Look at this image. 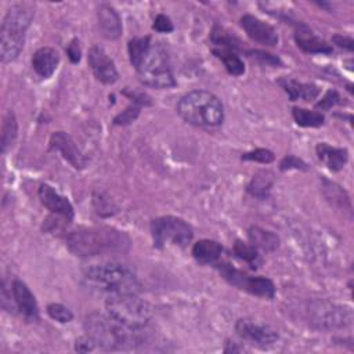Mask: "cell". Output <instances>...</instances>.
I'll return each mask as SVG.
<instances>
[{"instance_id": "cell-22", "label": "cell", "mask_w": 354, "mask_h": 354, "mask_svg": "<svg viewBox=\"0 0 354 354\" xmlns=\"http://www.w3.org/2000/svg\"><path fill=\"white\" fill-rule=\"evenodd\" d=\"M223 246L212 239H201L192 246V256L202 264H212L220 259Z\"/></svg>"}, {"instance_id": "cell-23", "label": "cell", "mask_w": 354, "mask_h": 354, "mask_svg": "<svg viewBox=\"0 0 354 354\" xmlns=\"http://www.w3.org/2000/svg\"><path fill=\"white\" fill-rule=\"evenodd\" d=\"M248 236L254 248H259L264 252H272L279 246V238L277 234L257 225H253L248 230Z\"/></svg>"}, {"instance_id": "cell-19", "label": "cell", "mask_w": 354, "mask_h": 354, "mask_svg": "<svg viewBox=\"0 0 354 354\" xmlns=\"http://www.w3.org/2000/svg\"><path fill=\"white\" fill-rule=\"evenodd\" d=\"M59 64V55L53 47H41L32 57V66L35 72L43 77H50Z\"/></svg>"}, {"instance_id": "cell-27", "label": "cell", "mask_w": 354, "mask_h": 354, "mask_svg": "<svg viewBox=\"0 0 354 354\" xmlns=\"http://www.w3.org/2000/svg\"><path fill=\"white\" fill-rule=\"evenodd\" d=\"M212 53L223 61L225 69L228 73L234 76H241L245 72V64L239 58V55L235 51L231 50H223V48H212Z\"/></svg>"}, {"instance_id": "cell-13", "label": "cell", "mask_w": 354, "mask_h": 354, "mask_svg": "<svg viewBox=\"0 0 354 354\" xmlns=\"http://www.w3.org/2000/svg\"><path fill=\"white\" fill-rule=\"evenodd\" d=\"M50 149L59 152L62 158L75 169H84L87 160L80 149L76 147L72 137L65 131H54L50 137Z\"/></svg>"}, {"instance_id": "cell-36", "label": "cell", "mask_w": 354, "mask_h": 354, "mask_svg": "<svg viewBox=\"0 0 354 354\" xmlns=\"http://www.w3.org/2000/svg\"><path fill=\"white\" fill-rule=\"evenodd\" d=\"M153 29L160 33H169L173 30V24L169 17H166L165 14H159L153 21Z\"/></svg>"}, {"instance_id": "cell-33", "label": "cell", "mask_w": 354, "mask_h": 354, "mask_svg": "<svg viewBox=\"0 0 354 354\" xmlns=\"http://www.w3.org/2000/svg\"><path fill=\"white\" fill-rule=\"evenodd\" d=\"M138 113H140V105L133 104V105L127 106L122 113H119V115L113 119V123H115V124H129V123H131L133 120H136V118L138 116Z\"/></svg>"}, {"instance_id": "cell-18", "label": "cell", "mask_w": 354, "mask_h": 354, "mask_svg": "<svg viewBox=\"0 0 354 354\" xmlns=\"http://www.w3.org/2000/svg\"><path fill=\"white\" fill-rule=\"evenodd\" d=\"M98 26L105 39L115 40L122 35V21L112 6L101 4L97 12Z\"/></svg>"}, {"instance_id": "cell-28", "label": "cell", "mask_w": 354, "mask_h": 354, "mask_svg": "<svg viewBox=\"0 0 354 354\" xmlns=\"http://www.w3.org/2000/svg\"><path fill=\"white\" fill-rule=\"evenodd\" d=\"M292 115L295 122L303 127H319L325 122V116L321 112L310 111L304 108L295 106L292 111Z\"/></svg>"}, {"instance_id": "cell-12", "label": "cell", "mask_w": 354, "mask_h": 354, "mask_svg": "<svg viewBox=\"0 0 354 354\" xmlns=\"http://www.w3.org/2000/svg\"><path fill=\"white\" fill-rule=\"evenodd\" d=\"M88 65L94 76L104 84H112L119 79L113 61L101 46H93L88 51Z\"/></svg>"}, {"instance_id": "cell-29", "label": "cell", "mask_w": 354, "mask_h": 354, "mask_svg": "<svg viewBox=\"0 0 354 354\" xmlns=\"http://www.w3.org/2000/svg\"><path fill=\"white\" fill-rule=\"evenodd\" d=\"M234 253L236 257L246 261L252 268H257L261 264V257L253 245H248L242 241H235Z\"/></svg>"}, {"instance_id": "cell-1", "label": "cell", "mask_w": 354, "mask_h": 354, "mask_svg": "<svg viewBox=\"0 0 354 354\" xmlns=\"http://www.w3.org/2000/svg\"><path fill=\"white\" fill-rule=\"evenodd\" d=\"M68 248L82 257L124 253L130 248L129 236L111 227H82L66 238Z\"/></svg>"}, {"instance_id": "cell-16", "label": "cell", "mask_w": 354, "mask_h": 354, "mask_svg": "<svg viewBox=\"0 0 354 354\" xmlns=\"http://www.w3.org/2000/svg\"><path fill=\"white\" fill-rule=\"evenodd\" d=\"M295 40H296V44L303 51L310 54H330L333 51L332 47L325 40L318 37L314 33V30L304 22L296 24Z\"/></svg>"}, {"instance_id": "cell-34", "label": "cell", "mask_w": 354, "mask_h": 354, "mask_svg": "<svg viewBox=\"0 0 354 354\" xmlns=\"http://www.w3.org/2000/svg\"><path fill=\"white\" fill-rule=\"evenodd\" d=\"M248 55L250 58H256L257 61H260L261 64H266V65H272V66H277V65H282V61L274 55V54H270V53H266V51H261V50H252V51H248Z\"/></svg>"}, {"instance_id": "cell-8", "label": "cell", "mask_w": 354, "mask_h": 354, "mask_svg": "<svg viewBox=\"0 0 354 354\" xmlns=\"http://www.w3.org/2000/svg\"><path fill=\"white\" fill-rule=\"evenodd\" d=\"M151 234L153 239V246L162 249L167 243L185 248L192 236L191 225L180 217L162 216L151 221Z\"/></svg>"}, {"instance_id": "cell-14", "label": "cell", "mask_w": 354, "mask_h": 354, "mask_svg": "<svg viewBox=\"0 0 354 354\" xmlns=\"http://www.w3.org/2000/svg\"><path fill=\"white\" fill-rule=\"evenodd\" d=\"M241 26L252 40L260 44H264L268 47L278 44V33L274 29V26H271L270 24L261 21L254 15H250V14L242 15Z\"/></svg>"}, {"instance_id": "cell-17", "label": "cell", "mask_w": 354, "mask_h": 354, "mask_svg": "<svg viewBox=\"0 0 354 354\" xmlns=\"http://www.w3.org/2000/svg\"><path fill=\"white\" fill-rule=\"evenodd\" d=\"M12 297L17 308L22 313L26 319H37L39 318V306L37 301L30 292V289L19 279H15L11 286Z\"/></svg>"}, {"instance_id": "cell-38", "label": "cell", "mask_w": 354, "mask_h": 354, "mask_svg": "<svg viewBox=\"0 0 354 354\" xmlns=\"http://www.w3.org/2000/svg\"><path fill=\"white\" fill-rule=\"evenodd\" d=\"M95 342L91 339V336L88 335H84V336H80L79 339H76V343H75V350L79 351V353H88V351H93L95 348Z\"/></svg>"}, {"instance_id": "cell-2", "label": "cell", "mask_w": 354, "mask_h": 354, "mask_svg": "<svg viewBox=\"0 0 354 354\" xmlns=\"http://www.w3.org/2000/svg\"><path fill=\"white\" fill-rule=\"evenodd\" d=\"M33 15V7L26 3L14 4L6 12L0 29V58L3 64L15 61L21 54L25 43V33Z\"/></svg>"}, {"instance_id": "cell-6", "label": "cell", "mask_w": 354, "mask_h": 354, "mask_svg": "<svg viewBox=\"0 0 354 354\" xmlns=\"http://www.w3.org/2000/svg\"><path fill=\"white\" fill-rule=\"evenodd\" d=\"M84 328L95 344L105 350L124 348L134 342V329H130L115 321L112 317H105L100 313H91L87 315Z\"/></svg>"}, {"instance_id": "cell-7", "label": "cell", "mask_w": 354, "mask_h": 354, "mask_svg": "<svg viewBox=\"0 0 354 354\" xmlns=\"http://www.w3.org/2000/svg\"><path fill=\"white\" fill-rule=\"evenodd\" d=\"M137 72L140 82L148 87L163 90L176 86L169 55L162 43L151 44V48Z\"/></svg>"}, {"instance_id": "cell-39", "label": "cell", "mask_w": 354, "mask_h": 354, "mask_svg": "<svg viewBox=\"0 0 354 354\" xmlns=\"http://www.w3.org/2000/svg\"><path fill=\"white\" fill-rule=\"evenodd\" d=\"M66 54L69 57V59L73 62V64H77L80 61V47H79V41L77 39H73L69 44H68V48H66Z\"/></svg>"}, {"instance_id": "cell-24", "label": "cell", "mask_w": 354, "mask_h": 354, "mask_svg": "<svg viewBox=\"0 0 354 354\" xmlns=\"http://www.w3.org/2000/svg\"><path fill=\"white\" fill-rule=\"evenodd\" d=\"M274 173L270 170L257 171L248 185V192L257 198H266L274 184Z\"/></svg>"}, {"instance_id": "cell-35", "label": "cell", "mask_w": 354, "mask_h": 354, "mask_svg": "<svg viewBox=\"0 0 354 354\" xmlns=\"http://www.w3.org/2000/svg\"><path fill=\"white\" fill-rule=\"evenodd\" d=\"M342 102H343V101H342V97H340L336 91H328V93L325 94V97H324L319 102L315 104V108H317V109H330L332 106L339 105V104H342Z\"/></svg>"}, {"instance_id": "cell-40", "label": "cell", "mask_w": 354, "mask_h": 354, "mask_svg": "<svg viewBox=\"0 0 354 354\" xmlns=\"http://www.w3.org/2000/svg\"><path fill=\"white\" fill-rule=\"evenodd\" d=\"M333 43L337 44L339 47L342 48H346L348 51H353V47H354V41L351 37H347V36H342V35H336L332 37Z\"/></svg>"}, {"instance_id": "cell-3", "label": "cell", "mask_w": 354, "mask_h": 354, "mask_svg": "<svg viewBox=\"0 0 354 354\" xmlns=\"http://www.w3.org/2000/svg\"><path fill=\"white\" fill-rule=\"evenodd\" d=\"M178 115L189 124L212 129L224 120L221 101L210 91L194 90L183 95L177 104Z\"/></svg>"}, {"instance_id": "cell-5", "label": "cell", "mask_w": 354, "mask_h": 354, "mask_svg": "<svg viewBox=\"0 0 354 354\" xmlns=\"http://www.w3.org/2000/svg\"><path fill=\"white\" fill-rule=\"evenodd\" d=\"M105 308L109 317L134 330L147 326L153 314L151 304L136 293H111Z\"/></svg>"}, {"instance_id": "cell-21", "label": "cell", "mask_w": 354, "mask_h": 354, "mask_svg": "<svg viewBox=\"0 0 354 354\" xmlns=\"http://www.w3.org/2000/svg\"><path fill=\"white\" fill-rule=\"evenodd\" d=\"M278 83L288 93L290 101H296V100L311 101L317 98L319 94V88L311 83H301L290 77H282L278 80Z\"/></svg>"}, {"instance_id": "cell-15", "label": "cell", "mask_w": 354, "mask_h": 354, "mask_svg": "<svg viewBox=\"0 0 354 354\" xmlns=\"http://www.w3.org/2000/svg\"><path fill=\"white\" fill-rule=\"evenodd\" d=\"M39 199L43 203L44 207H47L51 213L62 216L65 220H72L75 216L72 203L62 196L59 192H57L53 187L48 184H41L39 187Z\"/></svg>"}, {"instance_id": "cell-4", "label": "cell", "mask_w": 354, "mask_h": 354, "mask_svg": "<svg viewBox=\"0 0 354 354\" xmlns=\"http://www.w3.org/2000/svg\"><path fill=\"white\" fill-rule=\"evenodd\" d=\"M84 282L98 290L109 293H137L140 282L127 266L120 263H101L84 271Z\"/></svg>"}, {"instance_id": "cell-11", "label": "cell", "mask_w": 354, "mask_h": 354, "mask_svg": "<svg viewBox=\"0 0 354 354\" xmlns=\"http://www.w3.org/2000/svg\"><path fill=\"white\" fill-rule=\"evenodd\" d=\"M235 332L242 340L261 348L270 347L278 340V333L274 328L249 318L238 319L235 324Z\"/></svg>"}, {"instance_id": "cell-9", "label": "cell", "mask_w": 354, "mask_h": 354, "mask_svg": "<svg viewBox=\"0 0 354 354\" xmlns=\"http://www.w3.org/2000/svg\"><path fill=\"white\" fill-rule=\"evenodd\" d=\"M218 271L221 277L231 285L246 290L252 295L272 299L275 296V285L271 279L266 277H250L245 272L231 267L230 264H218Z\"/></svg>"}, {"instance_id": "cell-10", "label": "cell", "mask_w": 354, "mask_h": 354, "mask_svg": "<svg viewBox=\"0 0 354 354\" xmlns=\"http://www.w3.org/2000/svg\"><path fill=\"white\" fill-rule=\"evenodd\" d=\"M310 319L322 329L346 328L353 322V310L328 301H315L310 306Z\"/></svg>"}, {"instance_id": "cell-32", "label": "cell", "mask_w": 354, "mask_h": 354, "mask_svg": "<svg viewBox=\"0 0 354 354\" xmlns=\"http://www.w3.org/2000/svg\"><path fill=\"white\" fill-rule=\"evenodd\" d=\"M274 153L266 148H257L252 152H246L242 155V160H254L260 163H271L274 160Z\"/></svg>"}, {"instance_id": "cell-31", "label": "cell", "mask_w": 354, "mask_h": 354, "mask_svg": "<svg viewBox=\"0 0 354 354\" xmlns=\"http://www.w3.org/2000/svg\"><path fill=\"white\" fill-rule=\"evenodd\" d=\"M47 314L53 319H55V321H58L61 324H66V322H71L73 319L72 311L68 307H65V306H62L59 303L48 304L47 306Z\"/></svg>"}, {"instance_id": "cell-20", "label": "cell", "mask_w": 354, "mask_h": 354, "mask_svg": "<svg viewBox=\"0 0 354 354\" xmlns=\"http://www.w3.org/2000/svg\"><path fill=\"white\" fill-rule=\"evenodd\" d=\"M315 151H317L318 159L332 171L342 170L348 159V152L346 148L330 147L326 142H319Z\"/></svg>"}, {"instance_id": "cell-25", "label": "cell", "mask_w": 354, "mask_h": 354, "mask_svg": "<svg viewBox=\"0 0 354 354\" xmlns=\"http://www.w3.org/2000/svg\"><path fill=\"white\" fill-rule=\"evenodd\" d=\"M149 48H151V37H149V36L133 37V39L129 41V44H127L129 57H130L131 65H133L136 69H138V66L141 65V62H142L144 58L147 57Z\"/></svg>"}, {"instance_id": "cell-26", "label": "cell", "mask_w": 354, "mask_h": 354, "mask_svg": "<svg viewBox=\"0 0 354 354\" xmlns=\"http://www.w3.org/2000/svg\"><path fill=\"white\" fill-rule=\"evenodd\" d=\"M210 41L213 43V48H223L236 51L241 47V41L232 33L225 30L224 28L216 25L210 33Z\"/></svg>"}, {"instance_id": "cell-37", "label": "cell", "mask_w": 354, "mask_h": 354, "mask_svg": "<svg viewBox=\"0 0 354 354\" xmlns=\"http://www.w3.org/2000/svg\"><path fill=\"white\" fill-rule=\"evenodd\" d=\"M281 170H289V169H301L306 170V163L303 160H300L299 158H296L295 155H288L282 159L281 165H279Z\"/></svg>"}, {"instance_id": "cell-30", "label": "cell", "mask_w": 354, "mask_h": 354, "mask_svg": "<svg viewBox=\"0 0 354 354\" xmlns=\"http://www.w3.org/2000/svg\"><path fill=\"white\" fill-rule=\"evenodd\" d=\"M17 131H18V126H17V119L14 112L8 111L4 122H3V127H1V152L4 153L14 142L15 137H17Z\"/></svg>"}]
</instances>
